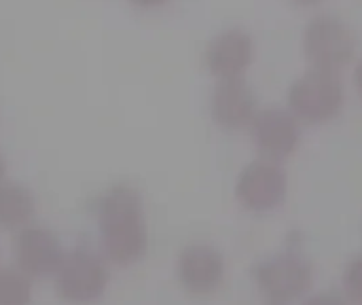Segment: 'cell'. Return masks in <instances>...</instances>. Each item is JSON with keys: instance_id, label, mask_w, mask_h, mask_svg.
I'll return each mask as SVG.
<instances>
[{"instance_id": "6da1fadb", "label": "cell", "mask_w": 362, "mask_h": 305, "mask_svg": "<svg viewBox=\"0 0 362 305\" xmlns=\"http://www.w3.org/2000/svg\"><path fill=\"white\" fill-rule=\"evenodd\" d=\"M98 227L104 255L117 265H132L146 255L148 229L138 189L110 187L98 202Z\"/></svg>"}, {"instance_id": "7a4b0ae2", "label": "cell", "mask_w": 362, "mask_h": 305, "mask_svg": "<svg viewBox=\"0 0 362 305\" xmlns=\"http://www.w3.org/2000/svg\"><path fill=\"white\" fill-rule=\"evenodd\" d=\"M288 106L301 121L314 125L333 121L344 108V85L337 72L310 68L291 85Z\"/></svg>"}, {"instance_id": "3957f363", "label": "cell", "mask_w": 362, "mask_h": 305, "mask_svg": "<svg viewBox=\"0 0 362 305\" xmlns=\"http://www.w3.org/2000/svg\"><path fill=\"white\" fill-rule=\"evenodd\" d=\"M53 276L59 297L70 304L98 301L110 280L104 259L89 248H76L72 253H66L62 265Z\"/></svg>"}, {"instance_id": "277c9868", "label": "cell", "mask_w": 362, "mask_h": 305, "mask_svg": "<svg viewBox=\"0 0 362 305\" xmlns=\"http://www.w3.org/2000/svg\"><path fill=\"white\" fill-rule=\"evenodd\" d=\"M257 289L272 304H291L301 299L314 284L312 265L297 253H282L252 267Z\"/></svg>"}, {"instance_id": "5b68a950", "label": "cell", "mask_w": 362, "mask_h": 305, "mask_svg": "<svg viewBox=\"0 0 362 305\" xmlns=\"http://www.w3.org/2000/svg\"><path fill=\"white\" fill-rule=\"evenodd\" d=\"M303 51L312 68L337 72L352 62L356 42L344 21L337 17L320 15L312 19L303 32Z\"/></svg>"}, {"instance_id": "8992f818", "label": "cell", "mask_w": 362, "mask_h": 305, "mask_svg": "<svg viewBox=\"0 0 362 305\" xmlns=\"http://www.w3.org/2000/svg\"><path fill=\"white\" fill-rule=\"evenodd\" d=\"M286 191L288 178L280 161L265 157L248 163L235 183V197L250 212H269L282 206Z\"/></svg>"}, {"instance_id": "52a82bcc", "label": "cell", "mask_w": 362, "mask_h": 305, "mask_svg": "<svg viewBox=\"0 0 362 305\" xmlns=\"http://www.w3.org/2000/svg\"><path fill=\"white\" fill-rule=\"evenodd\" d=\"M227 274L225 257L212 244L195 242L180 251L176 261L178 282L193 295L214 293Z\"/></svg>"}, {"instance_id": "ba28073f", "label": "cell", "mask_w": 362, "mask_h": 305, "mask_svg": "<svg viewBox=\"0 0 362 305\" xmlns=\"http://www.w3.org/2000/svg\"><path fill=\"white\" fill-rule=\"evenodd\" d=\"M250 134L257 151L272 161L291 157L301 140V127L293 113L282 108H265L250 123Z\"/></svg>"}, {"instance_id": "9c48e42d", "label": "cell", "mask_w": 362, "mask_h": 305, "mask_svg": "<svg viewBox=\"0 0 362 305\" xmlns=\"http://www.w3.org/2000/svg\"><path fill=\"white\" fill-rule=\"evenodd\" d=\"M255 59V42L246 30L229 28L218 32L206 49V66L218 79H242Z\"/></svg>"}, {"instance_id": "30bf717a", "label": "cell", "mask_w": 362, "mask_h": 305, "mask_svg": "<svg viewBox=\"0 0 362 305\" xmlns=\"http://www.w3.org/2000/svg\"><path fill=\"white\" fill-rule=\"evenodd\" d=\"M64 248L57 236L45 227H25L15 240V259L30 278H45L57 272L64 261Z\"/></svg>"}, {"instance_id": "8fae6325", "label": "cell", "mask_w": 362, "mask_h": 305, "mask_svg": "<svg viewBox=\"0 0 362 305\" xmlns=\"http://www.w3.org/2000/svg\"><path fill=\"white\" fill-rule=\"evenodd\" d=\"M210 115L223 130H244L257 117V98L244 79H223L212 89Z\"/></svg>"}, {"instance_id": "7c38bea8", "label": "cell", "mask_w": 362, "mask_h": 305, "mask_svg": "<svg viewBox=\"0 0 362 305\" xmlns=\"http://www.w3.org/2000/svg\"><path fill=\"white\" fill-rule=\"evenodd\" d=\"M34 195L21 183L0 185V227L6 231L23 229L34 217Z\"/></svg>"}, {"instance_id": "4fadbf2b", "label": "cell", "mask_w": 362, "mask_h": 305, "mask_svg": "<svg viewBox=\"0 0 362 305\" xmlns=\"http://www.w3.org/2000/svg\"><path fill=\"white\" fill-rule=\"evenodd\" d=\"M32 282L21 270L2 267L0 270V305H30Z\"/></svg>"}, {"instance_id": "5bb4252c", "label": "cell", "mask_w": 362, "mask_h": 305, "mask_svg": "<svg viewBox=\"0 0 362 305\" xmlns=\"http://www.w3.org/2000/svg\"><path fill=\"white\" fill-rule=\"evenodd\" d=\"M341 284H344L346 297L354 305H362V255L356 257V259H352L346 265Z\"/></svg>"}, {"instance_id": "9a60e30c", "label": "cell", "mask_w": 362, "mask_h": 305, "mask_svg": "<svg viewBox=\"0 0 362 305\" xmlns=\"http://www.w3.org/2000/svg\"><path fill=\"white\" fill-rule=\"evenodd\" d=\"M303 305H348V301L335 293H318V295L310 297Z\"/></svg>"}, {"instance_id": "2e32d148", "label": "cell", "mask_w": 362, "mask_h": 305, "mask_svg": "<svg viewBox=\"0 0 362 305\" xmlns=\"http://www.w3.org/2000/svg\"><path fill=\"white\" fill-rule=\"evenodd\" d=\"M129 2H134L138 6H144V8H153V6H159V4H163L168 0H129Z\"/></svg>"}, {"instance_id": "e0dca14e", "label": "cell", "mask_w": 362, "mask_h": 305, "mask_svg": "<svg viewBox=\"0 0 362 305\" xmlns=\"http://www.w3.org/2000/svg\"><path fill=\"white\" fill-rule=\"evenodd\" d=\"M354 79H356V87H358V91L362 93V62L358 64V68H356V74H354Z\"/></svg>"}, {"instance_id": "ac0fdd59", "label": "cell", "mask_w": 362, "mask_h": 305, "mask_svg": "<svg viewBox=\"0 0 362 305\" xmlns=\"http://www.w3.org/2000/svg\"><path fill=\"white\" fill-rule=\"evenodd\" d=\"M4 174H6V163H4V157L0 155V185L4 183Z\"/></svg>"}, {"instance_id": "d6986e66", "label": "cell", "mask_w": 362, "mask_h": 305, "mask_svg": "<svg viewBox=\"0 0 362 305\" xmlns=\"http://www.w3.org/2000/svg\"><path fill=\"white\" fill-rule=\"evenodd\" d=\"M291 2H295L299 6H312V4H318L320 0H291Z\"/></svg>"}, {"instance_id": "ffe728a7", "label": "cell", "mask_w": 362, "mask_h": 305, "mask_svg": "<svg viewBox=\"0 0 362 305\" xmlns=\"http://www.w3.org/2000/svg\"><path fill=\"white\" fill-rule=\"evenodd\" d=\"M269 305H284V304H269Z\"/></svg>"}]
</instances>
